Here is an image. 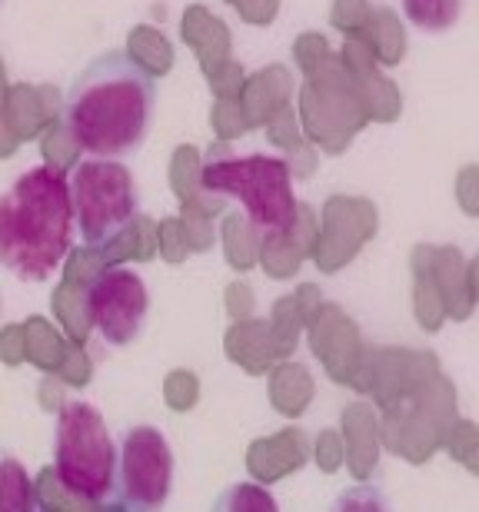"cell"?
Returning <instances> with one entry per match:
<instances>
[{
	"mask_svg": "<svg viewBox=\"0 0 479 512\" xmlns=\"http://www.w3.org/2000/svg\"><path fill=\"white\" fill-rule=\"evenodd\" d=\"M84 310L94 333L107 346H130L144 333L150 313V290L134 266H104L87 283Z\"/></svg>",
	"mask_w": 479,
	"mask_h": 512,
	"instance_id": "7",
	"label": "cell"
},
{
	"mask_svg": "<svg viewBox=\"0 0 479 512\" xmlns=\"http://www.w3.org/2000/svg\"><path fill=\"white\" fill-rule=\"evenodd\" d=\"M326 512H393V503L376 483H356L336 493Z\"/></svg>",
	"mask_w": 479,
	"mask_h": 512,
	"instance_id": "11",
	"label": "cell"
},
{
	"mask_svg": "<svg viewBox=\"0 0 479 512\" xmlns=\"http://www.w3.org/2000/svg\"><path fill=\"white\" fill-rule=\"evenodd\" d=\"M114 493L130 512H163L173 496V449L163 429L140 423L117 443Z\"/></svg>",
	"mask_w": 479,
	"mask_h": 512,
	"instance_id": "6",
	"label": "cell"
},
{
	"mask_svg": "<svg viewBox=\"0 0 479 512\" xmlns=\"http://www.w3.org/2000/svg\"><path fill=\"white\" fill-rule=\"evenodd\" d=\"M74 247L67 173L30 167L0 193V266L24 283H44Z\"/></svg>",
	"mask_w": 479,
	"mask_h": 512,
	"instance_id": "2",
	"label": "cell"
},
{
	"mask_svg": "<svg viewBox=\"0 0 479 512\" xmlns=\"http://www.w3.org/2000/svg\"><path fill=\"white\" fill-rule=\"evenodd\" d=\"M210 512H280V503L267 486L243 479V483L220 489Z\"/></svg>",
	"mask_w": 479,
	"mask_h": 512,
	"instance_id": "10",
	"label": "cell"
},
{
	"mask_svg": "<svg viewBox=\"0 0 479 512\" xmlns=\"http://www.w3.org/2000/svg\"><path fill=\"white\" fill-rule=\"evenodd\" d=\"M0 512H40L34 476L7 449H0Z\"/></svg>",
	"mask_w": 479,
	"mask_h": 512,
	"instance_id": "8",
	"label": "cell"
},
{
	"mask_svg": "<svg viewBox=\"0 0 479 512\" xmlns=\"http://www.w3.org/2000/svg\"><path fill=\"white\" fill-rule=\"evenodd\" d=\"M466 0H403V17L423 34H446L463 20Z\"/></svg>",
	"mask_w": 479,
	"mask_h": 512,
	"instance_id": "9",
	"label": "cell"
},
{
	"mask_svg": "<svg viewBox=\"0 0 479 512\" xmlns=\"http://www.w3.org/2000/svg\"><path fill=\"white\" fill-rule=\"evenodd\" d=\"M4 4H7V0H0V7H4Z\"/></svg>",
	"mask_w": 479,
	"mask_h": 512,
	"instance_id": "12",
	"label": "cell"
},
{
	"mask_svg": "<svg viewBox=\"0 0 479 512\" xmlns=\"http://www.w3.org/2000/svg\"><path fill=\"white\" fill-rule=\"evenodd\" d=\"M200 187L223 200L240 203L250 227L260 233H287L297 223V190L293 170L280 153H233L210 147L200 167Z\"/></svg>",
	"mask_w": 479,
	"mask_h": 512,
	"instance_id": "3",
	"label": "cell"
},
{
	"mask_svg": "<svg viewBox=\"0 0 479 512\" xmlns=\"http://www.w3.org/2000/svg\"><path fill=\"white\" fill-rule=\"evenodd\" d=\"M157 80L124 47L87 60L64 94V130L90 160H127L154 130Z\"/></svg>",
	"mask_w": 479,
	"mask_h": 512,
	"instance_id": "1",
	"label": "cell"
},
{
	"mask_svg": "<svg viewBox=\"0 0 479 512\" xmlns=\"http://www.w3.org/2000/svg\"><path fill=\"white\" fill-rule=\"evenodd\" d=\"M67 193L74 233L90 250L110 247L140 217V187L120 160H80L67 173Z\"/></svg>",
	"mask_w": 479,
	"mask_h": 512,
	"instance_id": "5",
	"label": "cell"
},
{
	"mask_svg": "<svg viewBox=\"0 0 479 512\" xmlns=\"http://www.w3.org/2000/svg\"><path fill=\"white\" fill-rule=\"evenodd\" d=\"M54 473L70 496L107 503L117 479V443L107 419L87 399H67L54 426Z\"/></svg>",
	"mask_w": 479,
	"mask_h": 512,
	"instance_id": "4",
	"label": "cell"
}]
</instances>
